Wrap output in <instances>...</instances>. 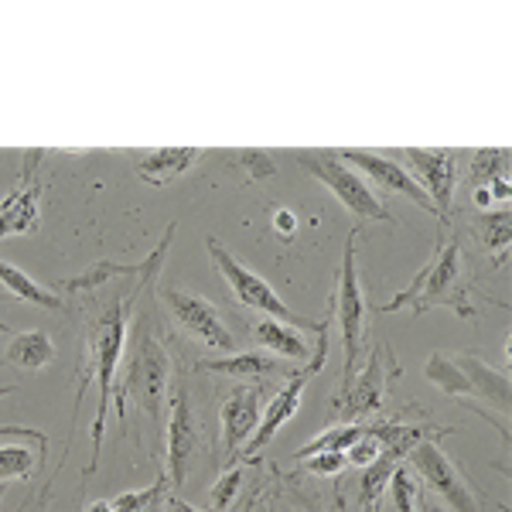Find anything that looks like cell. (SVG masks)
I'll return each mask as SVG.
<instances>
[{
    "label": "cell",
    "mask_w": 512,
    "mask_h": 512,
    "mask_svg": "<svg viewBox=\"0 0 512 512\" xmlns=\"http://www.w3.org/2000/svg\"><path fill=\"white\" fill-rule=\"evenodd\" d=\"M144 287V284H140ZM137 291H130L127 297H120L110 311L93 325L89 332V349L86 359H79V386H76V407H72V427H76V414L86 386L99 383V403H96V417H93V458H89L86 475H93L99 468V458H103V437H106V414H110V396H113V383H117V369L123 359V345H127V328H130V308L137 304Z\"/></svg>",
    "instance_id": "6da1fadb"
},
{
    "label": "cell",
    "mask_w": 512,
    "mask_h": 512,
    "mask_svg": "<svg viewBox=\"0 0 512 512\" xmlns=\"http://www.w3.org/2000/svg\"><path fill=\"white\" fill-rule=\"evenodd\" d=\"M407 304H414V315H424L434 304H448L461 318H475L472 297H468L465 284V267H461V243L454 236L437 246L434 256L427 260V267H420L414 284L403 287L393 301L376 304V311L379 315H393V311H403Z\"/></svg>",
    "instance_id": "7a4b0ae2"
},
{
    "label": "cell",
    "mask_w": 512,
    "mask_h": 512,
    "mask_svg": "<svg viewBox=\"0 0 512 512\" xmlns=\"http://www.w3.org/2000/svg\"><path fill=\"white\" fill-rule=\"evenodd\" d=\"M205 250H209L212 267L219 270V277L229 284V294H233L236 304L260 311V315H267V318H274V321H284V325L301 328V332H315V335L328 332V321H311V318H304V315H294V311L287 308L284 301H280V294L274 291V287H270L260 274H253V270L246 267L243 260H236V256L229 253L216 236L205 239Z\"/></svg>",
    "instance_id": "3957f363"
},
{
    "label": "cell",
    "mask_w": 512,
    "mask_h": 512,
    "mask_svg": "<svg viewBox=\"0 0 512 512\" xmlns=\"http://www.w3.org/2000/svg\"><path fill=\"white\" fill-rule=\"evenodd\" d=\"M297 164H301L311 178H318L321 185L332 188V192L338 195V202H342L355 219L390 222V226L400 222V219H396V212L386 209L383 198L373 192V185H369V181L362 178L355 168H349V164L338 158V154H301Z\"/></svg>",
    "instance_id": "277c9868"
},
{
    "label": "cell",
    "mask_w": 512,
    "mask_h": 512,
    "mask_svg": "<svg viewBox=\"0 0 512 512\" xmlns=\"http://www.w3.org/2000/svg\"><path fill=\"white\" fill-rule=\"evenodd\" d=\"M171 383V359L164 352V345L154 338L151 332H144L137 338V349L130 355V366H127V379L117 390V414H127V396H137V407L147 410L154 420L161 424V407H164V393H168Z\"/></svg>",
    "instance_id": "5b68a950"
},
{
    "label": "cell",
    "mask_w": 512,
    "mask_h": 512,
    "mask_svg": "<svg viewBox=\"0 0 512 512\" xmlns=\"http://www.w3.org/2000/svg\"><path fill=\"white\" fill-rule=\"evenodd\" d=\"M390 158L400 161L420 185V192L431 198L437 219L448 222L454 185H458V154L444 151V147H396V151H390Z\"/></svg>",
    "instance_id": "8992f818"
},
{
    "label": "cell",
    "mask_w": 512,
    "mask_h": 512,
    "mask_svg": "<svg viewBox=\"0 0 512 512\" xmlns=\"http://www.w3.org/2000/svg\"><path fill=\"white\" fill-rule=\"evenodd\" d=\"M355 239H359V229H352L349 243H345L342 274H338V291H335V318L338 328H342V345H345L342 390L352 383V369L362 352V335H366V297H362L359 267H355Z\"/></svg>",
    "instance_id": "52a82bcc"
},
{
    "label": "cell",
    "mask_w": 512,
    "mask_h": 512,
    "mask_svg": "<svg viewBox=\"0 0 512 512\" xmlns=\"http://www.w3.org/2000/svg\"><path fill=\"white\" fill-rule=\"evenodd\" d=\"M161 304L168 308V315L178 321V328H185L195 342H202L212 352H236V335L229 332V325L222 321L219 308L212 301H205L202 294L188 291V287H161Z\"/></svg>",
    "instance_id": "ba28073f"
},
{
    "label": "cell",
    "mask_w": 512,
    "mask_h": 512,
    "mask_svg": "<svg viewBox=\"0 0 512 512\" xmlns=\"http://www.w3.org/2000/svg\"><path fill=\"white\" fill-rule=\"evenodd\" d=\"M410 454V465H414V475L424 478V485L441 495L444 502L454 512H478V499L468 485V478L451 465V458L441 448V434L437 437H420Z\"/></svg>",
    "instance_id": "9c48e42d"
},
{
    "label": "cell",
    "mask_w": 512,
    "mask_h": 512,
    "mask_svg": "<svg viewBox=\"0 0 512 512\" xmlns=\"http://www.w3.org/2000/svg\"><path fill=\"white\" fill-rule=\"evenodd\" d=\"M325 355H328V332L318 335V345H315V355H311V362H304V369H297V373L274 393V400L263 407L260 424H256L253 437L243 444L246 454H256L260 448H267V444L274 441V434L280 431V427H284L287 420H294V414L301 410V400H304V390H308L311 376H315L318 369L325 366Z\"/></svg>",
    "instance_id": "30bf717a"
},
{
    "label": "cell",
    "mask_w": 512,
    "mask_h": 512,
    "mask_svg": "<svg viewBox=\"0 0 512 512\" xmlns=\"http://www.w3.org/2000/svg\"><path fill=\"white\" fill-rule=\"evenodd\" d=\"M396 376H400V366H396V359H393L390 342H376V349L369 355L366 366H362L359 379L338 393L335 410L352 420L376 414L386 400V386H390V379H396Z\"/></svg>",
    "instance_id": "8fae6325"
},
{
    "label": "cell",
    "mask_w": 512,
    "mask_h": 512,
    "mask_svg": "<svg viewBox=\"0 0 512 512\" xmlns=\"http://www.w3.org/2000/svg\"><path fill=\"white\" fill-rule=\"evenodd\" d=\"M45 151H31L24 154V168L21 178L11 192L0 202V239L7 236H28L38 233L41 226V181H38V168Z\"/></svg>",
    "instance_id": "7c38bea8"
},
{
    "label": "cell",
    "mask_w": 512,
    "mask_h": 512,
    "mask_svg": "<svg viewBox=\"0 0 512 512\" xmlns=\"http://www.w3.org/2000/svg\"><path fill=\"white\" fill-rule=\"evenodd\" d=\"M164 448H168V482L175 485V489H181L188 472H192V458L198 451V431H195V414H192L188 390H178L175 400H171Z\"/></svg>",
    "instance_id": "4fadbf2b"
},
{
    "label": "cell",
    "mask_w": 512,
    "mask_h": 512,
    "mask_svg": "<svg viewBox=\"0 0 512 512\" xmlns=\"http://www.w3.org/2000/svg\"><path fill=\"white\" fill-rule=\"evenodd\" d=\"M338 158H349L352 164L349 168L362 171L373 185L386 188V192H396L403 198H410L414 205H420L424 212H431V216H437V209L431 205V198H427L424 192H420V185L414 178H410V171L403 168L400 161H393L390 154H373V151H338Z\"/></svg>",
    "instance_id": "5bb4252c"
},
{
    "label": "cell",
    "mask_w": 512,
    "mask_h": 512,
    "mask_svg": "<svg viewBox=\"0 0 512 512\" xmlns=\"http://www.w3.org/2000/svg\"><path fill=\"white\" fill-rule=\"evenodd\" d=\"M48 437L28 427H0V482H28L41 468Z\"/></svg>",
    "instance_id": "9a60e30c"
},
{
    "label": "cell",
    "mask_w": 512,
    "mask_h": 512,
    "mask_svg": "<svg viewBox=\"0 0 512 512\" xmlns=\"http://www.w3.org/2000/svg\"><path fill=\"white\" fill-rule=\"evenodd\" d=\"M260 414H263V403L256 386H236L233 393H226L219 417H222V451H226L229 461L253 437L256 424H260Z\"/></svg>",
    "instance_id": "2e32d148"
},
{
    "label": "cell",
    "mask_w": 512,
    "mask_h": 512,
    "mask_svg": "<svg viewBox=\"0 0 512 512\" xmlns=\"http://www.w3.org/2000/svg\"><path fill=\"white\" fill-rule=\"evenodd\" d=\"M175 222H171L168 229H164V239L158 243V250H154L151 256H147L144 263H137V267H127V263H110V260H103V263H96V267H89L86 274H79V277H65L62 280V291H69V294H89V291H99L103 284H110V280H117V277H154L158 274V267L164 263V256H168V246H171V239H175Z\"/></svg>",
    "instance_id": "e0dca14e"
},
{
    "label": "cell",
    "mask_w": 512,
    "mask_h": 512,
    "mask_svg": "<svg viewBox=\"0 0 512 512\" xmlns=\"http://www.w3.org/2000/svg\"><path fill=\"white\" fill-rule=\"evenodd\" d=\"M0 338H7L4 352H0V366H21L28 373H41L59 359L52 335L31 328V332H11L7 325H0Z\"/></svg>",
    "instance_id": "ac0fdd59"
},
{
    "label": "cell",
    "mask_w": 512,
    "mask_h": 512,
    "mask_svg": "<svg viewBox=\"0 0 512 512\" xmlns=\"http://www.w3.org/2000/svg\"><path fill=\"white\" fill-rule=\"evenodd\" d=\"M202 154H205L202 147H158V151L140 154L134 171L140 181L161 188V185H171L175 178H181L185 171H192Z\"/></svg>",
    "instance_id": "d6986e66"
},
{
    "label": "cell",
    "mask_w": 512,
    "mask_h": 512,
    "mask_svg": "<svg viewBox=\"0 0 512 512\" xmlns=\"http://www.w3.org/2000/svg\"><path fill=\"white\" fill-rule=\"evenodd\" d=\"M250 335H253V342L260 345V349H267L270 355H284V359H294V362H311V355H315V349L304 342L301 328L284 325V321L260 318L250 328Z\"/></svg>",
    "instance_id": "ffe728a7"
},
{
    "label": "cell",
    "mask_w": 512,
    "mask_h": 512,
    "mask_svg": "<svg viewBox=\"0 0 512 512\" xmlns=\"http://www.w3.org/2000/svg\"><path fill=\"white\" fill-rule=\"evenodd\" d=\"M198 373H216L229 379H263L280 373V359L267 352H229L226 359H202L195 362Z\"/></svg>",
    "instance_id": "44dd1931"
},
{
    "label": "cell",
    "mask_w": 512,
    "mask_h": 512,
    "mask_svg": "<svg viewBox=\"0 0 512 512\" xmlns=\"http://www.w3.org/2000/svg\"><path fill=\"white\" fill-rule=\"evenodd\" d=\"M458 366L468 376L472 396H482V400L495 403L502 414H509V376L495 373L489 362H482L478 355H465V359H458Z\"/></svg>",
    "instance_id": "7402d4cb"
},
{
    "label": "cell",
    "mask_w": 512,
    "mask_h": 512,
    "mask_svg": "<svg viewBox=\"0 0 512 512\" xmlns=\"http://www.w3.org/2000/svg\"><path fill=\"white\" fill-rule=\"evenodd\" d=\"M0 284L7 287V294L11 297H21V301H31L38 304V308H48V311H59L62 308V297L55 291H48V287H41L35 277H28L24 270H18L14 263L0 260Z\"/></svg>",
    "instance_id": "603a6c76"
},
{
    "label": "cell",
    "mask_w": 512,
    "mask_h": 512,
    "mask_svg": "<svg viewBox=\"0 0 512 512\" xmlns=\"http://www.w3.org/2000/svg\"><path fill=\"white\" fill-rule=\"evenodd\" d=\"M424 376L431 379L437 390H444L448 396H472V386H468V376L461 373L458 359H448V355H431L427 359V369Z\"/></svg>",
    "instance_id": "cb8c5ba5"
},
{
    "label": "cell",
    "mask_w": 512,
    "mask_h": 512,
    "mask_svg": "<svg viewBox=\"0 0 512 512\" xmlns=\"http://www.w3.org/2000/svg\"><path fill=\"white\" fill-rule=\"evenodd\" d=\"M362 427H366V424H345V427H335V431L318 434L311 444H304V448H297L294 458H315V454H325V451L345 454V451L352 448L355 441H359Z\"/></svg>",
    "instance_id": "d4e9b609"
},
{
    "label": "cell",
    "mask_w": 512,
    "mask_h": 512,
    "mask_svg": "<svg viewBox=\"0 0 512 512\" xmlns=\"http://www.w3.org/2000/svg\"><path fill=\"white\" fill-rule=\"evenodd\" d=\"M475 233L482 239L489 250L495 253H506L509 250V239H512V216L509 209H499V212H482L475 219Z\"/></svg>",
    "instance_id": "484cf974"
},
{
    "label": "cell",
    "mask_w": 512,
    "mask_h": 512,
    "mask_svg": "<svg viewBox=\"0 0 512 512\" xmlns=\"http://www.w3.org/2000/svg\"><path fill=\"white\" fill-rule=\"evenodd\" d=\"M509 168V147H495V151H489V147H482V151L472 154V171H468V178H472L475 188L489 185L492 178H502Z\"/></svg>",
    "instance_id": "4316f807"
},
{
    "label": "cell",
    "mask_w": 512,
    "mask_h": 512,
    "mask_svg": "<svg viewBox=\"0 0 512 512\" xmlns=\"http://www.w3.org/2000/svg\"><path fill=\"white\" fill-rule=\"evenodd\" d=\"M390 492H393V506L396 512H420V485L417 475L407 465H400L390 478Z\"/></svg>",
    "instance_id": "83f0119b"
},
{
    "label": "cell",
    "mask_w": 512,
    "mask_h": 512,
    "mask_svg": "<svg viewBox=\"0 0 512 512\" xmlns=\"http://www.w3.org/2000/svg\"><path fill=\"white\" fill-rule=\"evenodd\" d=\"M239 485H243V468H229L226 475H219L216 485H212V492H209V509L226 512L239 495Z\"/></svg>",
    "instance_id": "f1b7e54d"
},
{
    "label": "cell",
    "mask_w": 512,
    "mask_h": 512,
    "mask_svg": "<svg viewBox=\"0 0 512 512\" xmlns=\"http://www.w3.org/2000/svg\"><path fill=\"white\" fill-rule=\"evenodd\" d=\"M345 465H349V461H345V454L325 451V454H315V458L304 461V472H311V475H338Z\"/></svg>",
    "instance_id": "f546056e"
},
{
    "label": "cell",
    "mask_w": 512,
    "mask_h": 512,
    "mask_svg": "<svg viewBox=\"0 0 512 512\" xmlns=\"http://www.w3.org/2000/svg\"><path fill=\"white\" fill-rule=\"evenodd\" d=\"M243 164L250 168V178H253V181H263V178H274V175H277L274 158H267L263 151H246V154H243Z\"/></svg>",
    "instance_id": "4dcf8cb0"
},
{
    "label": "cell",
    "mask_w": 512,
    "mask_h": 512,
    "mask_svg": "<svg viewBox=\"0 0 512 512\" xmlns=\"http://www.w3.org/2000/svg\"><path fill=\"white\" fill-rule=\"evenodd\" d=\"M270 222H274V229H277V233L284 236V239H291V236L297 233V216H294L291 209H277V212H274V219H270Z\"/></svg>",
    "instance_id": "1f68e13d"
},
{
    "label": "cell",
    "mask_w": 512,
    "mask_h": 512,
    "mask_svg": "<svg viewBox=\"0 0 512 512\" xmlns=\"http://www.w3.org/2000/svg\"><path fill=\"white\" fill-rule=\"evenodd\" d=\"M472 202H475V209H482V212H489L492 209V202H495V198H492V192H489V188H475V192H472Z\"/></svg>",
    "instance_id": "d6a6232c"
},
{
    "label": "cell",
    "mask_w": 512,
    "mask_h": 512,
    "mask_svg": "<svg viewBox=\"0 0 512 512\" xmlns=\"http://www.w3.org/2000/svg\"><path fill=\"white\" fill-rule=\"evenodd\" d=\"M485 188H489V192H492V198H502V202H506V198H509V178H506V175H502V178H492Z\"/></svg>",
    "instance_id": "836d02e7"
},
{
    "label": "cell",
    "mask_w": 512,
    "mask_h": 512,
    "mask_svg": "<svg viewBox=\"0 0 512 512\" xmlns=\"http://www.w3.org/2000/svg\"><path fill=\"white\" fill-rule=\"evenodd\" d=\"M164 495H168V492L154 495V499H151V502H147V506H140L137 512H161V506H164Z\"/></svg>",
    "instance_id": "e575fe53"
},
{
    "label": "cell",
    "mask_w": 512,
    "mask_h": 512,
    "mask_svg": "<svg viewBox=\"0 0 512 512\" xmlns=\"http://www.w3.org/2000/svg\"><path fill=\"white\" fill-rule=\"evenodd\" d=\"M41 502H45V492L38 495V502H24V506H21L18 512H38V509H41Z\"/></svg>",
    "instance_id": "d590c367"
},
{
    "label": "cell",
    "mask_w": 512,
    "mask_h": 512,
    "mask_svg": "<svg viewBox=\"0 0 512 512\" xmlns=\"http://www.w3.org/2000/svg\"><path fill=\"white\" fill-rule=\"evenodd\" d=\"M89 512H113V509H110V502H106V499H99V502L89 506Z\"/></svg>",
    "instance_id": "8d00e7d4"
},
{
    "label": "cell",
    "mask_w": 512,
    "mask_h": 512,
    "mask_svg": "<svg viewBox=\"0 0 512 512\" xmlns=\"http://www.w3.org/2000/svg\"><path fill=\"white\" fill-rule=\"evenodd\" d=\"M171 509H175V512H198V509H192V506H188V502H181V499L171 502Z\"/></svg>",
    "instance_id": "74e56055"
},
{
    "label": "cell",
    "mask_w": 512,
    "mask_h": 512,
    "mask_svg": "<svg viewBox=\"0 0 512 512\" xmlns=\"http://www.w3.org/2000/svg\"><path fill=\"white\" fill-rule=\"evenodd\" d=\"M14 393V386H0V400H4V396H11Z\"/></svg>",
    "instance_id": "f35d334b"
},
{
    "label": "cell",
    "mask_w": 512,
    "mask_h": 512,
    "mask_svg": "<svg viewBox=\"0 0 512 512\" xmlns=\"http://www.w3.org/2000/svg\"><path fill=\"white\" fill-rule=\"evenodd\" d=\"M4 495H7V482H0V499H4Z\"/></svg>",
    "instance_id": "ab89813d"
},
{
    "label": "cell",
    "mask_w": 512,
    "mask_h": 512,
    "mask_svg": "<svg viewBox=\"0 0 512 512\" xmlns=\"http://www.w3.org/2000/svg\"><path fill=\"white\" fill-rule=\"evenodd\" d=\"M427 512H448V509H444V506H431V509H427Z\"/></svg>",
    "instance_id": "60d3db41"
},
{
    "label": "cell",
    "mask_w": 512,
    "mask_h": 512,
    "mask_svg": "<svg viewBox=\"0 0 512 512\" xmlns=\"http://www.w3.org/2000/svg\"><path fill=\"white\" fill-rule=\"evenodd\" d=\"M0 301H7V294H0Z\"/></svg>",
    "instance_id": "b9f144b4"
}]
</instances>
